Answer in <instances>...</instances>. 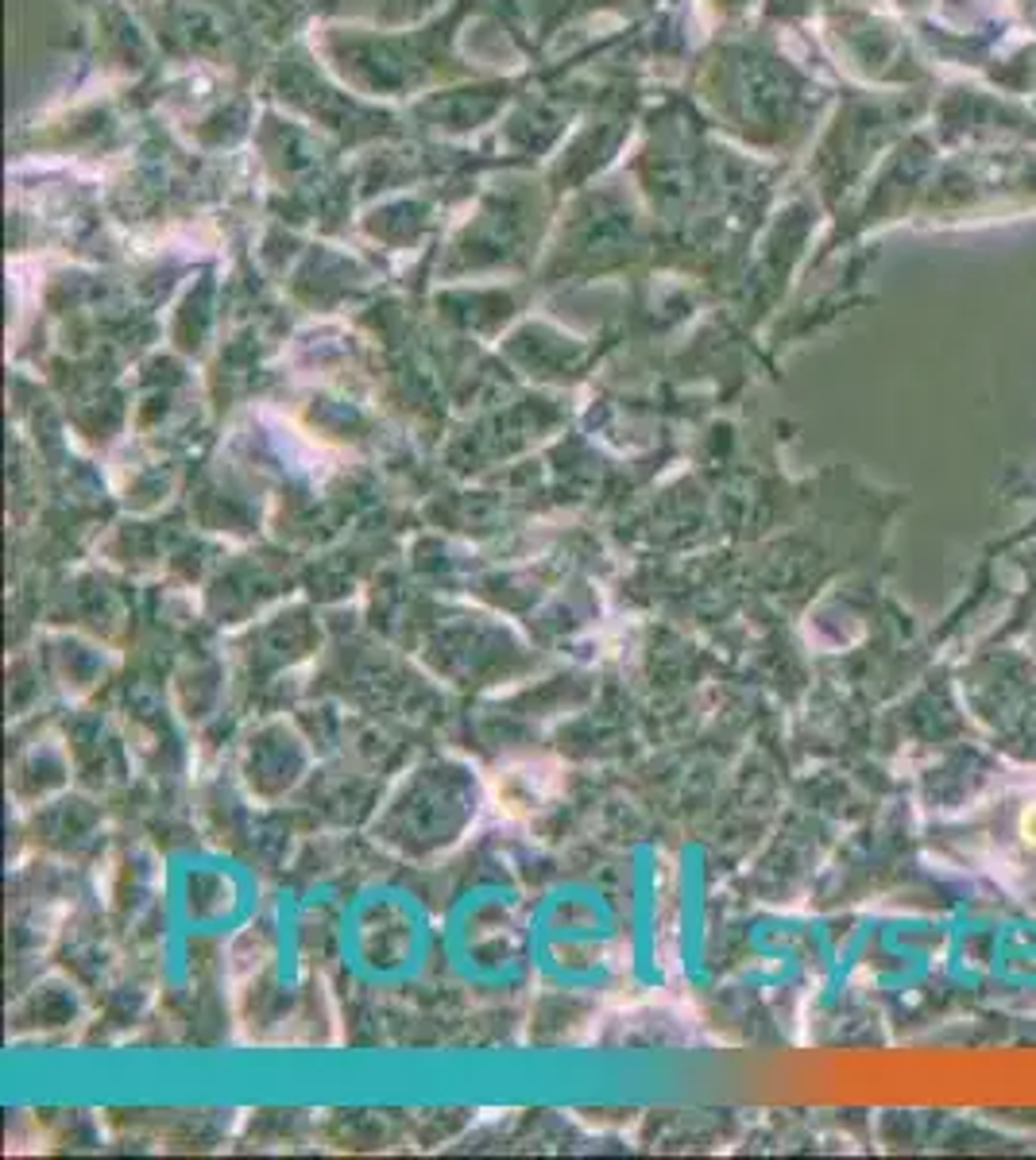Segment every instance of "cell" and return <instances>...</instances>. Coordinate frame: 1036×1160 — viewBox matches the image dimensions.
Wrapping results in <instances>:
<instances>
[{"label":"cell","instance_id":"obj_1","mask_svg":"<svg viewBox=\"0 0 1036 1160\" xmlns=\"http://www.w3.org/2000/svg\"><path fill=\"white\" fill-rule=\"evenodd\" d=\"M1021 835H1024V843H1036V805L1024 808V816H1021Z\"/></svg>","mask_w":1036,"mask_h":1160}]
</instances>
